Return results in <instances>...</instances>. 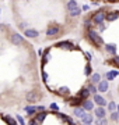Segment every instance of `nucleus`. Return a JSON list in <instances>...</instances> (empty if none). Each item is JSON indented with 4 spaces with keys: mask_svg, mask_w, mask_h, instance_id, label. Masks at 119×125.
Wrapping results in <instances>:
<instances>
[{
    "mask_svg": "<svg viewBox=\"0 0 119 125\" xmlns=\"http://www.w3.org/2000/svg\"><path fill=\"white\" fill-rule=\"evenodd\" d=\"M86 36H87V40H88V42H90L92 46H95V47H100V46L104 45V39H102V36H101L100 33L95 31V29H92V28L87 29V33H86Z\"/></svg>",
    "mask_w": 119,
    "mask_h": 125,
    "instance_id": "f257e3e1",
    "label": "nucleus"
},
{
    "mask_svg": "<svg viewBox=\"0 0 119 125\" xmlns=\"http://www.w3.org/2000/svg\"><path fill=\"white\" fill-rule=\"evenodd\" d=\"M105 17H106V13L104 9H101L100 11L91 14V21L94 25H101V24L105 22Z\"/></svg>",
    "mask_w": 119,
    "mask_h": 125,
    "instance_id": "f03ea898",
    "label": "nucleus"
},
{
    "mask_svg": "<svg viewBox=\"0 0 119 125\" xmlns=\"http://www.w3.org/2000/svg\"><path fill=\"white\" fill-rule=\"evenodd\" d=\"M42 97H44V94H42L41 92H37V90L27 92V94H25V100H27L28 103H37V102H39Z\"/></svg>",
    "mask_w": 119,
    "mask_h": 125,
    "instance_id": "7ed1b4c3",
    "label": "nucleus"
},
{
    "mask_svg": "<svg viewBox=\"0 0 119 125\" xmlns=\"http://www.w3.org/2000/svg\"><path fill=\"white\" fill-rule=\"evenodd\" d=\"M9 40H10V43H11L13 46H21V45H24V43H25V40H24V36H21L20 33H15V32L10 33Z\"/></svg>",
    "mask_w": 119,
    "mask_h": 125,
    "instance_id": "20e7f679",
    "label": "nucleus"
},
{
    "mask_svg": "<svg viewBox=\"0 0 119 125\" xmlns=\"http://www.w3.org/2000/svg\"><path fill=\"white\" fill-rule=\"evenodd\" d=\"M60 31H62V28L59 25H49L46 29V36L48 38H56L60 33Z\"/></svg>",
    "mask_w": 119,
    "mask_h": 125,
    "instance_id": "39448f33",
    "label": "nucleus"
},
{
    "mask_svg": "<svg viewBox=\"0 0 119 125\" xmlns=\"http://www.w3.org/2000/svg\"><path fill=\"white\" fill-rule=\"evenodd\" d=\"M92 102L95 103L97 106H100V107H106V106H108V100H106L101 93L94 94V96H92Z\"/></svg>",
    "mask_w": 119,
    "mask_h": 125,
    "instance_id": "423d86ee",
    "label": "nucleus"
},
{
    "mask_svg": "<svg viewBox=\"0 0 119 125\" xmlns=\"http://www.w3.org/2000/svg\"><path fill=\"white\" fill-rule=\"evenodd\" d=\"M66 102H67V104H69L72 108H74V107H80L84 100L80 99L78 96H76V97H66Z\"/></svg>",
    "mask_w": 119,
    "mask_h": 125,
    "instance_id": "0eeeda50",
    "label": "nucleus"
},
{
    "mask_svg": "<svg viewBox=\"0 0 119 125\" xmlns=\"http://www.w3.org/2000/svg\"><path fill=\"white\" fill-rule=\"evenodd\" d=\"M97 90H98V93H106V92L109 90V81L101 79L100 83L97 85Z\"/></svg>",
    "mask_w": 119,
    "mask_h": 125,
    "instance_id": "6e6552de",
    "label": "nucleus"
},
{
    "mask_svg": "<svg viewBox=\"0 0 119 125\" xmlns=\"http://www.w3.org/2000/svg\"><path fill=\"white\" fill-rule=\"evenodd\" d=\"M92 113H94L95 118H98V120L106 118V107H100V106H97V107L92 110Z\"/></svg>",
    "mask_w": 119,
    "mask_h": 125,
    "instance_id": "1a4fd4ad",
    "label": "nucleus"
},
{
    "mask_svg": "<svg viewBox=\"0 0 119 125\" xmlns=\"http://www.w3.org/2000/svg\"><path fill=\"white\" fill-rule=\"evenodd\" d=\"M81 107L86 110V111H88V113H91L94 108H95V103L92 102V99H87V100H84L83 102V104H81Z\"/></svg>",
    "mask_w": 119,
    "mask_h": 125,
    "instance_id": "9d476101",
    "label": "nucleus"
},
{
    "mask_svg": "<svg viewBox=\"0 0 119 125\" xmlns=\"http://www.w3.org/2000/svg\"><path fill=\"white\" fill-rule=\"evenodd\" d=\"M56 46H58L59 49H64V50H73L74 49L73 42H70V40H63V42H59Z\"/></svg>",
    "mask_w": 119,
    "mask_h": 125,
    "instance_id": "9b49d317",
    "label": "nucleus"
},
{
    "mask_svg": "<svg viewBox=\"0 0 119 125\" xmlns=\"http://www.w3.org/2000/svg\"><path fill=\"white\" fill-rule=\"evenodd\" d=\"M24 35L27 36V38H31V39H37L38 36H39V31L32 29V28H28V29L24 31Z\"/></svg>",
    "mask_w": 119,
    "mask_h": 125,
    "instance_id": "f8f14e48",
    "label": "nucleus"
},
{
    "mask_svg": "<svg viewBox=\"0 0 119 125\" xmlns=\"http://www.w3.org/2000/svg\"><path fill=\"white\" fill-rule=\"evenodd\" d=\"M80 121H81V124H92V122H94V115H92L91 113L87 111L81 118H80Z\"/></svg>",
    "mask_w": 119,
    "mask_h": 125,
    "instance_id": "ddd939ff",
    "label": "nucleus"
},
{
    "mask_svg": "<svg viewBox=\"0 0 119 125\" xmlns=\"http://www.w3.org/2000/svg\"><path fill=\"white\" fill-rule=\"evenodd\" d=\"M24 110H25V113H27V115L30 117V118H31V117H34V115L38 113L37 106H32V104H30V106H25V107H24Z\"/></svg>",
    "mask_w": 119,
    "mask_h": 125,
    "instance_id": "4468645a",
    "label": "nucleus"
},
{
    "mask_svg": "<svg viewBox=\"0 0 119 125\" xmlns=\"http://www.w3.org/2000/svg\"><path fill=\"white\" fill-rule=\"evenodd\" d=\"M118 18H119V11H111V13L106 14L105 21H108V22H114V21H116Z\"/></svg>",
    "mask_w": 119,
    "mask_h": 125,
    "instance_id": "2eb2a0df",
    "label": "nucleus"
},
{
    "mask_svg": "<svg viewBox=\"0 0 119 125\" xmlns=\"http://www.w3.org/2000/svg\"><path fill=\"white\" fill-rule=\"evenodd\" d=\"M86 113H87V111H86V110H84L81 106H80V107H74V108H73V115L76 117V118H78V120H80V118H81V117L84 115Z\"/></svg>",
    "mask_w": 119,
    "mask_h": 125,
    "instance_id": "dca6fc26",
    "label": "nucleus"
},
{
    "mask_svg": "<svg viewBox=\"0 0 119 125\" xmlns=\"http://www.w3.org/2000/svg\"><path fill=\"white\" fill-rule=\"evenodd\" d=\"M116 76H119V71H118V70H111V71H108L105 74L106 81H114Z\"/></svg>",
    "mask_w": 119,
    "mask_h": 125,
    "instance_id": "f3484780",
    "label": "nucleus"
},
{
    "mask_svg": "<svg viewBox=\"0 0 119 125\" xmlns=\"http://www.w3.org/2000/svg\"><path fill=\"white\" fill-rule=\"evenodd\" d=\"M77 96H78L80 99H83V100H87V99H90L91 93L88 92V89H87V88H83V89H81V90H80V92L77 93Z\"/></svg>",
    "mask_w": 119,
    "mask_h": 125,
    "instance_id": "a211bd4d",
    "label": "nucleus"
},
{
    "mask_svg": "<svg viewBox=\"0 0 119 125\" xmlns=\"http://www.w3.org/2000/svg\"><path fill=\"white\" fill-rule=\"evenodd\" d=\"M101 81V74H98V72H94V74H91L90 75V79H88V82H91V83H94V85H98Z\"/></svg>",
    "mask_w": 119,
    "mask_h": 125,
    "instance_id": "6ab92c4d",
    "label": "nucleus"
},
{
    "mask_svg": "<svg viewBox=\"0 0 119 125\" xmlns=\"http://www.w3.org/2000/svg\"><path fill=\"white\" fill-rule=\"evenodd\" d=\"M46 115H48V113H46V111H41V113H37V114L34 115V118H35L39 124H42V122H44V120L46 118Z\"/></svg>",
    "mask_w": 119,
    "mask_h": 125,
    "instance_id": "aec40b11",
    "label": "nucleus"
},
{
    "mask_svg": "<svg viewBox=\"0 0 119 125\" xmlns=\"http://www.w3.org/2000/svg\"><path fill=\"white\" fill-rule=\"evenodd\" d=\"M105 52L108 54H111V56H115V54H116V46L112 45V43H108V45L105 46Z\"/></svg>",
    "mask_w": 119,
    "mask_h": 125,
    "instance_id": "412c9836",
    "label": "nucleus"
},
{
    "mask_svg": "<svg viewBox=\"0 0 119 125\" xmlns=\"http://www.w3.org/2000/svg\"><path fill=\"white\" fill-rule=\"evenodd\" d=\"M86 88L88 89V92L94 96V94L98 93V90H97V85H94V83H91V82H87V85H86Z\"/></svg>",
    "mask_w": 119,
    "mask_h": 125,
    "instance_id": "4be33fe9",
    "label": "nucleus"
},
{
    "mask_svg": "<svg viewBox=\"0 0 119 125\" xmlns=\"http://www.w3.org/2000/svg\"><path fill=\"white\" fill-rule=\"evenodd\" d=\"M105 64H109V65H114L115 68H119V56L111 58V60H106Z\"/></svg>",
    "mask_w": 119,
    "mask_h": 125,
    "instance_id": "5701e85b",
    "label": "nucleus"
},
{
    "mask_svg": "<svg viewBox=\"0 0 119 125\" xmlns=\"http://www.w3.org/2000/svg\"><path fill=\"white\" fill-rule=\"evenodd\" d=\"M55 93L66 99V96H69V94H70V92H69V88H66V86H64V88H60V89L58 90V92H55Z\"/></svg>",
    "mask_w": 119,
    "mask_h": 125,
    "instance_id": "b1692460",
    "label": "nucleus"
},
{
    "mask_svg": "<svg viewBox=\"0 0 119 125\" xmlns=\"http://www.w3.org/2000/svg\"><path fill=\"white\" fill-rule=\"evenodd\" d=\"M77 6H78V3L76 0H69V1L66 3V10H67V11H72V10L76 9Z\"/></svg>",
    "mask_w": 119,
    "mask_h": 125,
    "instance_id": "393cba45",
    "label": "nucleus"
},
{
    "mask_svg": "<svg viewBox=\"0 0 119 125\" xmlns=\"http://www.w3.org/2000/svg\"><path fill=\"white\" fill-rule=\"evenodd\" d=\"M81 11H83L81 7H78L77 6L76 9H73L72 11H69V15L70 17H78V15H81Z\"/></svg>",
    "mask_w": 119,
    "mask_h": 125,
    "instance_id": "a878e982",
    "label": "nucleus"
},
{
    "mask_svg": "<svg viewBox=\"0 0 119 125\" xmlns=\"http://www.w3.org/2000/svg\"><path fill=\"white\" fill-rule=\"evenodd\" d=\"M49 53H50V50H49V49L44 52V54H42V65H45L46 62L49 61V56H50Z\"/></svg>",
    "mask_w": 119,
    "mask_h": 125,
    "instance_id": "bb28decb",
    "label": "nucleus"
},
{
    "mask_svg": "<svg viewBox=\"0 0 119 125\" xmlns=\"http://www.w3.org/2000/svg\"><path fill=\"white\" fill-rule=\"evenodd\" d=\"M106 107H108V111L112 113V111H116V107H118V104H116V103H115L114 100H109Z\"/></svg>",
    "mask_w": 119,
    "mask_h": 125,
    "instance_id": "cd10ccee",
    "label": "nucleus"
},
{
    "mask_svg": "<svg viewBox=\"0 0 119 125\" xmlns=\"http://www.w3.org/2000/svg\"><path fill=\"white\" fill-rule=\"evenodd\" d=\"M109 118H111V121H114V122H119V113L118 111L109 113Z\"/></svg>",
    "mask_w": 119,
    "mask_h": 125,
    "instance_id": "c85d7f7f",
    "label": "nucleus"
},
{
    "mask_svg": "<svg viewBox=\"0 0 119 125\" xmlns=\"http://www.w3.org/2000/svg\"><path fill=\"white\" fill-rule=\"evenodd\" d=\"M3 117V120L6 121V122H9L10 125H17V121L14 120V118H11L10 115H1Z\"/></svg>",
    "mask_w": 119,
    "mask_h": 125,
    "instance_id": "c756f323",
    "label": "nucleus"
},
{
    "mask_svg": "<svg viewBox=\"0 0 119 125\" xmlns=\"http://www.w3.org/2000/svg\"><path fill=\"white\" fill-rule=\"evenodd\" d=\"M94 124L95 125H108V120H106V118H101V120L97 118V120L94 121Z\"/></svg>",
    "mask_w": 119,
    "mask_h": 125,
    "instance_id": "7c9ffc66",
    "label": "nucleus"
},
{
    "mask_svg": "<svg viewBox=\"0 0 119 125\" xmlns=\"http://www.w3.org/2000/svg\"><path fill=\"white\" fill-rule=\"evenodd\" d=\"M84 72H86V75H87V76H90L92 74V67H91V64H90V62L86 65V71H84Z\"/></svg>",
    "mask_w": 119,
    "mask_h": 125,
    "instance_id": "2f4dec72",
    "label": "nucleus"
},
{
    "mask_svg": "<svg viewBox=\"0 0 119 125\" xmlns=\"http://www.w3.org/2000/svg\"><path fill=\"white\" fill-rule=\"evenodd\" d=\"M49 108H50L53 113H58V111H59V106H58L56 103H50V104H49Z\"/></svg>",
    "mask_w": 119,
    "mask_h": 125,
    "instance_id": "473e14b6",
    "label": "nucleus"
},
{
    "mask_svg": "<svg viewBox=\"0 0 119 125\" xmlns=\"http://www.w3.org/2000/svg\"><path fill=\"white\" fill-rule=\"evenodd\" d=\"M15 121H17L20 125H27V124H25V120H24L21 115H18V114H17V117H15Z\"/></svg>",
    "mask_w": 119,
    "mask_h": 125,
    "instance_id": "72a5a7b5",
    "label": "nucleus"
},
{
    "mask_svg": "<svg viewBox=\"0 0 119 125\" xmlns=\"http://www.w3.org/2000/svg\"><path fill=\"white\" fill-rule=\"evenodd\" d=\"M18 28H20V29H23V31L28 29V22H25V21H23V22H20V24H18Z\"/></svg>",
    "mask_w": 119,
    "mask_h": 125,
    "instance_id": "f704fd0d",
    "label": "nucleus"
},
{
    "mask_svg": "<svg viewBox=\"0 0 119 125\" xmlns=\"http://www.w3.org/2000/svg\"><path fill=\"white\" fill-rule=\"evenodd\" d=\"M27 125H39V122H38V121L35 120L34 117H31V118H30V121H28V124H27Z\"/></svg>",
    "mask_w": 119,
    "mask_h": 125,
    "instance_id": "c9c22d12",
    "label": "nucleus"
},
{
    "mask_svg": "<svg viewBox=\"0 0 119 125\" xmlns=\"http://www.w3.org/2000/svg\"><path fill=\"white\" fill-rule=\"evenodd\" d=\"M42 79H44V82H48V74L46 72H42Z\"/></svg>",
    "mask_w": 119,
    "mask_h": 125,
    "instance_id": "e433bc0d",
    "label": "nucleus"
},
{
    "mask_svg": "<svg viewBox=\"0 0 119 125\" xmlns=\"http://www.w3.org/2000/svg\"><path fill=\"white\" fill-rule=\"evenodd\" d=\"M81 10H83V11H88V10H90V6L83 4V6H81Z\"/></svg>",
    "mask_w": 119,
    "mask_h": 125,
    "instance_id": "4c0bfd02",
    "label": "nucleus"
},
{
    "mask_svg": "<svg viewBox=\"0 0 119 125\" xmlns=\"http://www.w3.org/2000/svg\"><path fill=\"white\" fill-rule=\"evenodd\" d=\"M98 28H100V31H105V29H106L105 24H101V25H98Z\"/></svg>",
    "mask_w": 119,
    "mask_h": 125,
    "instance_id": "58836bf2",
    "label": "nucleus"
},
{
    "mask_svg": "<svg viewBox=\"0 0 119 125\" xmlns=\"http://www.w3.org/2000/svg\"><path fill=\"white\" fill-rule=\"evenodd\" d=\"M84 54H86V57H87V60H88V61H91V53H88V52H86Z\"/></svg>",
    "mask_w": 119,
    "mask_h": 125,
    "instance_id": "ea45409f",
    "label": "nucleus"
},
{
    "mask_svg": "<svg viewBox=\"0 0 119 125\" xmlns=\"http://www.w3.org/2000/svg\"><path fill=\"white\" fill-rule=\"evenodd\" d=\"M38 54H39V56H42V54H44V50L39 49V50H38Z\"/></svg>",
    "mask_w": 119,
    "mask_h": 125,
    "instance_id": "a19ab883",
    "label": "nucleus"
},
{
    "mask_svg": "<svg viewBox=\"0 0 119 125\" xmlns=\"http://www.w3.org/2000/svg\"><path fill=\"white\" fill-rule=\"evenodd\" d=\"M81 125H92V124H81Z\"/></svg>",
    "mask_w": 119,
    "mask_h": 125,
    "instance_id": "79ce46f5",
    "label": "nucleus"
},
{
    "mask_svg": "<svg viewBox=\"0 0 119 125\" xmlns=\"http://www.w3.org/2000/svg\"><path fill=\"white\" fill-rule=\"evenodd\" d=\"M118 90H119V86H118Z\"/></svg>",
    "mask_w": 119,
    "mask_h": 125,
    "instance_id": "37998d69",
    "label": "nucleus"
},
{
    "mask_svg": "<svg viewBox=\"0 0 119 125\" xmlns=\"http://www.w3.org/2000/svg\"><path fill=\"white\" fill-rule=\"evenodd\" d=\"M74 125H77V124H74Z\"/></svg>",
    "mask_w": 119,
    "mask_h": 125,
    "instance_id": "c03bdc74",
    "label": "nucleus"
}]
</instances>
